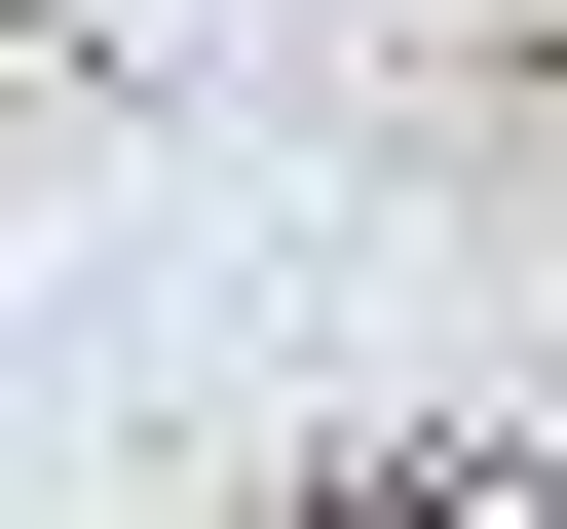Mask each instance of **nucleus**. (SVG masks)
Wrapping results in <instances>:
<instances>
[{"mask_svg":"<svg viewBox=\"0 0 567 529\" xmlns=\"http://www.w3.org/2000/svg\"><path fill=\"white\" fill-rule=\"evenodd\" d=\"M341 529H529V491H341Z\"/></svg>","mask_w":567,"mask_h":529,"instance_id":"f257e3e1","label":"nucleus"}]
</instances>
